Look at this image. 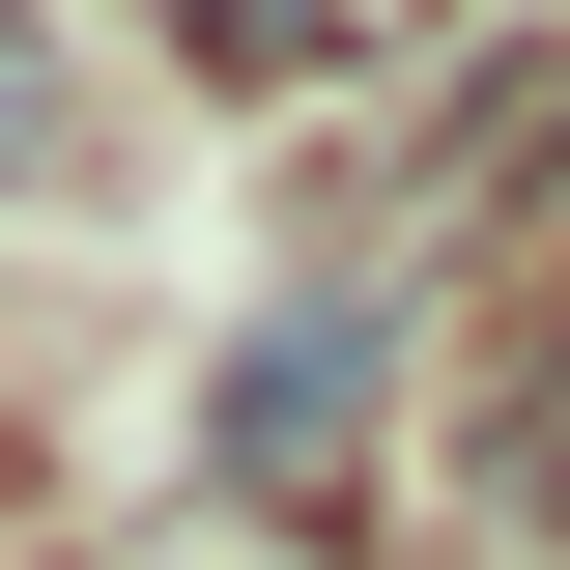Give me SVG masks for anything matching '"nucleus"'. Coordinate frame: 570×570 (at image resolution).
<instances>
[{"mask_svg": "<svg viewBox=\"0 0 570 570\" xmlns=\"http://www.w3.org/2000/svg\"><path fill=\"white\" fill-rule=\"evenodd\" d=\"M371 314H400V285H314V314L228 371V456H257V485H314V456H343V400H371Z\"/></svg>", "mask_w": 570, "mask_h": 570, "instance_id": "obj_1", "label": "nucleus"}, {"mask_svg": "<svg viewBox=\"0 0 570 570\" xmlns=\"http://www.w3.org/2000/svg\"><path fill=\"white\" fill-rule=\"evenodd\" d=\"M29 142H58V86H29V0H0V171H29Z\"/></svg>", "mask_w": 570, "mask_h": 570, "instance_id": "obj_3", "label": "nucleus"}, {"mask_svg": "<svg viewBox=\"0 0 570 570\" xmlns=\"http://www.w3.org/2000/svg\"><path fill=\"white\" fill-rule=\"evenodd\" d=\"M171 29H200V58H314L343 0H171Z\"/></svg>", "mask_w": 570, "mask_h": 570, "instance_id": "obj_2", "label": "nucleus"}]
</instances>
